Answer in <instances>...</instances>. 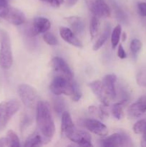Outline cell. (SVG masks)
<instances>
[{"label": "cell", "mask_w": 146, "mask_h": 147, "mask_svg": "<svg viewBox=\"0 0 146 147\" xmlns=\"http://www.w3.org/2000/svg\"><path fill=\"white\" fill-rule=\"evenodd\" d=\"M36 121L40 134L50 142L54 134L55 126L50 105L47 101L40 100L37 103L36 106Z\"/></svg>", "instance_id": "cell-1"}, {"label": "cell", "mask_w": 146, "mask_h": 147, "mask_svg": "<svg viewBox=\"0 0 146 147\" xmlns=\"http://www.w3.org/2000/svg\"><path fill=\"white\" fill-rule=\"evenodd\" d=\"M13 64V55L11 41L8 33L0 31V66L4 70H8Z\"/></svg>", "instance_id": "cell-2"}, {"label": "cell", "mask_w": 146, "mask_h": 147, "mask_svg": "<svg viewBox=\"0 0 146 147\" xmlns=\"http://www.w3.org/2000/svg\"><path fill=\"white\" fill-rule=\"evenodd\" d=\"M21 104L16 99H9L0 103V131L4 130L12 116L20 109Z\"/></svg>", "instance_id": "cell-3"}, {"label": "cell", "mask_w": 146, "mask_h": 147, "mask_svg": "<svg viewBox=\"0 0 146 147\" xmlns=\"http://www.w3.org/2000/svg\"><path fill=\"white\" fill-rule=\"evenodd\" d=\"M76 83L60 76H56L50 83V90L55 96L66 95L71 96L73 94Z\"/></svg>", "instance_id": "cell-4"}, {"label": "cell", "mask_w": 146, "mask_h": 147, "mask_svg": "<svg viewBox=\"0 0 146 147\" xmlns=\"http://www.w3.org/2000/svg\"><path fill=\"white\" fill-rule=\"evenodd\" d=\"M17 93L23 104L29 109L36 108L39 100L37 90L27 84H21L17 88Z\"/></svg>", "instance_id": "cell-5"}, {"label": "cell", "mask_w": 146, "mask_h": 147, "mask_svg": "<svg viewBox=\"0 0 146 147\" xmlns=\"http://www.w3.org/2000/svg\"><path fill=\"white\" fill-rule=\"evenodd\" d=\"M89 10L98 18H106L111 14V10L104 0H85Z\"/></svg>", "instance_id": "cell-6"}, {"label": "cell", "mask_w": 146, "mask_h": 147, "mask_svg": "<svg viewBox=\"0 0 146 147\" xmlns=\"http://www.w3.org/2000/svg\"><path fill=\"white\" fill-rule=\"evenodd\" d=\"M52 67L57 76H62L70 80H72L73 73L68 65L62 58L60 57H55L52 60Z\"/></svg>", "instance_id": "cell-7"}, {"label": "cell", "mask_w": 146, "mask_h": 147, "mask_svg": "<svg viewBox=\"0 0 146 147\" xmlns=\"http://www.w3.org/2000/svg\"><path fill=\"white\" fill-rule=\"evenodd\" d=\"M130 139L124 134L115 133L102 141V145L104 147H118L130 145Z\"/></svg>", "instance_id": "cell-8"}, {"label": "cell", "mask_w": 146, "mask_h": 147, "mask_svg": "<svg viewBox=\"0 0 146 147\" xmlns=\"http://www.w3.org/2000/svg\"><path fill=\"white\" fill-rule=\"evenodd\" d=\"M3 19L10 24L15 26L21 25L26 21V17L24 13L18 9H16L11 6H9L8 11Z\"/></svg>", "instance_id": "cell-9"}, {"label": "cell", "mask_w": 146, "mask_h": 147, "mask_svg": "<svg viewBox=\"0 0 146 147\" xmlns=\"http://www.w3.org/2000/svg\"><path fill=\"white\" fill-rule=\"evenodd\" d=\"M50 27L51 22L48 19L42 17H36L33 20L31 34L33 36L39 34H44L50 30Z\"/></svg>", "instance_id": "cell-10"}, {"label": "cell", "mask_w": 146, "mask_h": 147, "mask_svg": "<svg viewBox=\"0 0 146 147\" xmlns=\"http://www.w3.org/2000/svg\"><path fill=\"white\" fill-rule=\"evenodd\" d=\"M84 126L87 130L92 133L100 136H104L108 134V129L107 126L102 122L95 119H87L84 121Z\"/></svg>", "instance_id": "cell-11"}, {"label": "cell", "mask_w": 146, "mask_h": 147, "mask_svg": "<svg viewBox=\"0 0 146 147\" xmlns=\"http://www.w3.org/2000/svg\"><path fill=\"white\" fill-rule=\"evenodd\" d=\"M89 87L91 88L92 91L95 95L96 97L98 98V100L101 102L102 104L106 106H109L110 98L104 91L102 82H101L100 80H94V81L89 83Z\"/></svg>", "instance_id": "cell-12"}, {"label": "cell", "mask_w": 146, "mask_h": 147, "mask_svg": "<svg viewBox=\"0 0 146 147\" xmlns=\"http://www.w3.org/2000/svg\"><path fill=\"white\" fill-rule=\"evenodd\" d=\"M117 81V77L115 74H108L103 78L102 85L104 91L109 98L114 100L117 97V92L115 89V83Z\"/></svg>", "instance_id": "cell-13"}, {"label": "cell", "mask_w": 146, "mask_h": 147, "mask_svg": "<svg viewBox=\"0 0 146 147\" xmlns=\"http://www.w3.org/2000/svg\"><path fill=\"white\" fill-rule=\"evenodd\" d=\"M128 115L132 118H139L146 113V96L140 97L129 107Z\"/></svg>", "instance_id": "cell-14"}, {"label": "cell", "mask_w": 146, "mask_h": 147, "mask_svg": "<svg viewBox=\"0 0 146 147\" xmlns=\"http://www.w3.org/2000/svg\"><path fill=\"white\" fill-rule=\"evenodd\" d=\"M69 139L74 143L81 146H92L91 142V136L87 131L80 130H74Z\"/></svg>", "instance_id": "cell-15"}, {"label": "cell", "mask_w": 146, "mask_h": 147, "mask_svg": "<svg viewBox=\"0 0 146 147\" xmlns=\"http://www.w3.org/2000/svg\"><path fill=\"white\" fill-rule=\"evenodd\" d=\"M60 34L62 38L71 45L76 47L82 48L83 47L82 42L79 40L78 37L75 35V33L72 30L65 27H61L60 28Z\"/></svg>", "instance_id": "cell-16"}, {"label": "cell", "mask_w": 146, "mask_h": 147, "mask_svg": "<svg viewBox=\"0 0 146 147\" xmlns=\"http://www.w3.org/2000/svg\"><path fill=\"white\" fill-rule=\"evenodd\" d=\"M74 130H75V128H74L70 114L67 111L63 112L62 116V135L64 137L69 139V137L72 134Z\"/></svg>", "instance_id": "cell-17"}, {"label": "cell", "mask_w": 146, "mask_h": 147, "mask_svg": "<svg viewBox=\"0 0 146 147\" xmlns=\"http://www.w3.org/2000/svg\"><path fill=\"white\" fill-rule=\"evenodd\" d=\"M65 20L69 24V25L71 27L73 32H74L75 34L82 32L84 28V24L83 20L80 17L72 16V17H67V18H65Z\"/></svg>", "instance_id": "cell-18"}, {"label": "cell", "mask_w": 146, "mask_h": 147, "mask_svg": "<svg viewBox=\"0 0 146 147\" xmlns=\"http://www.w3.org/2000/svg\"><path fill=\"white\" fill-rule=\"evenodd\" d=\"M44 142H49L42 135L34 132L31 135H30L24 143V146L26 147H34V146H41L45 144Z\"/></svg>", "instance_id": "cell-19"}, {"label": "cell", "mask_w": 146, "mask_h": 147, "mask_svg": "<svg viewBox=\"0 0 146 147\" xmlns=\"http://www.w3.org/2000/svg\"><path fill=\"white\" fill-rule=\"evenodd\" d=\"M110 30H111L110 25V24H107L106 27H104V30H103V32L102 33L101 35L100 36V37L97 39L96 42L94 43V45H93V50L97 51V50H98L105 43V42L107 41V40L108 39L109 35H110Z\"/></svg>", "instance_id": "cell-20"}, {"label": "cell", "mask_w": 146, "mask_h": 147, "mask_svg": "<svg viewBox=\"0 0 146 147\" xmlns=\"http://www.w3.org/2000/svg\"><path fill=\"white\" fill-rule=\"evenodd\" d=\"M127 102V99H124L121 101L116 103L113 105L111 109L112 113L113 116L117 120H120L124 116V112H123V106L125 105V103Z\"/></svg>", "instance_id": "cell-21"}, {"label": "cell", "mask_w": 146, "mask_h": 147, "mask_svg": "<svg viewBox=\"0 0 146 147\" xmlns=\"http://www.w3.org/2000/svg\"><path fill=\"white\" fill-rule=\"evenodd\" d=\"M100 28V19L96 16H93L91 19L90 24V34L92 40L95 38L98 34Z\"/></svg>", "instance_id": "cell-22"}, {"label": "cell", "mask_w": 146, "mask_h": 147, "mask_svg": "<svg viewBox=\"0 0 146 147\" xmlns=\"http://www.w3.org/2000/svg\"><path fill=\"white\" fill-rule=\"evenodd\" d=\"M122 32V27L120 24H117L112 32L111 35V44L113 49H115L118 45L120 39V35Z\"/></svg>", "instance_id": "cell-23"}, {"label": "cell", "mask_w": 146, "mask_h": 147, "mask_svg": "<svg viewBox=\"0 0 146 147\" xmlns=\"http://www.w3.org/2000/svg\"><path fill=\"white\" fill-rule=\"evenodd\" d=\"M7 138L8 139L9 146L19 147L21 146L18 136L12 130H9L7 133Z\"/></svg>", "instance_id": "cell-24"}, {"label": "cell", "mask_w": 146, "mask_h": 147, "mask_svg": "<svg viewBox=\"0 0 146 147\" xmlns=\"http://www.w3.org/2000/svg\"><path fill=\"white\" fill-rule=\"evenodd\" d=\"M133 131L136 134H143L146 129V121L139 120L133 126Z\"/></svg>", "instance_id": "cell-25"}, {"label": "cell", "mask_w": 146, "mask_h": 147, "mask_svg": "<svg viewBox=\"0 0 146 147\" xmlns=\"http://www.w3.org/2000/svg\"><path fill=\"white\" fill-rule=\"evenodd\" d=\"M130 50L133 55H137L141 50L143 44L138 39H133L130 42Z\"/></svg>", "instance_id": "cell-26"}, {"label": "cell", "mask_w": 146, "mask_h": 147, "mask_svg": "<svg viewBox=\"0 0 146 147\" xmlns=\"http://www.w3.org/2000/svg\"><path fill=\"white\" fill-rule=\"evenodd\" d=\"M43 40L49 45H56L58 43L57 37L54 34H52L51 32H46L45 33H44Z\"/></svg>", "instance_id": "cell-27"}, {"label": "cell", "mask_w": 146, "mask_h": 147, "mask_svg": "<svg viewBox=\"0 0 146 147\" xmlns=\"http://www.w3.org/2000/svg\"><path fill=\"white\" fill-rule=\"evenodd\" d=\"M9 5L8 4V0H0V17L3 19L6 13L8 11Z\"/></svg>", "instance_id": "cell-28"}, {"label": "cell", "mask_w": 146, "mask_h": 147, "mask_svg": "<svg viewBox=\"0 0 146 147\" xmlns=\"http://www.w3.org/2000/svg\"><path fill=\"white\" fill-rule=\"evenodd\" d=\"M107 106H104L102 104V106H100L98 109V115L101 119H106L109 117L108 111L107 110Z\"/></svg>", "instance_id": "cell-29"}, {"label": "cell", "mask_w": 146, "mask_h": 147, "mask_svg": "<svg viewBox=\"0 0 146 147\" xmlns=\"http://www.w3.org/2000/svg\"><path fill=\"white\" fill-rule=\"evenodd\" d=\"M115 11L116 17H117L118 20H121L122 22H124L126 20V16L123 10L116 5H115Z\"/></svg>", "instance_id": "cell-30"}, {"label": "cell", "mask_w": 146, "mask_h": 147, "mask_svg": "<svg viewBox=\"0 0 146 147\" xmlns=\"http://www.w3.org/2000/svg\"><path fill=\"white\" fill-rule=\"evenodd\" d=\"M71 97H72V99L75 102H77L80 98H81L82 93H80V90H79L77 85H75V88H74V92H73V94L72 95Z\"/></svg>", "instance_id": "cell-31"}, {"label": "cell", "mask_w": 146, "mask_h": 147, "mask_svg": "<svg viewBox=\"0 0 146 147\" xmlns=\"http://www.w3.org/2000/svg\"><path fill=\"white\" fill-rule=\"evenodd\" d=\"M137 9L139 14L143 17H146V3L140 2L137 4Z\"/></svg>", "instance_id": "cell-32"}, {"label": "cell", "mask_w": 146, "mask_h": 147, "mask_svg": "<svg viewBox=\"0 0 146 147\" xmlns=\"http://www.w3.org/2000/svg\"><path fill=\"white\" fill-rule=\"evenodd\" d=\"M41 1H45V2L50 4L52 7H56V8L60 7V6L64 2V0H41Z\"/></svg>", "instance_id": "cell-33"}, {"label": "cell", "mask_w": 146, "mask_h": 147, "mask_svg": "<svg viewBox=\"0 0 146 147\" xmlns=\"http://www.w3.org/2000/svg\"><path fill=\"white\" fill-rule=\"evenodd\" d=\"M117 56H118L120 59H125L127 57L124 48H123L122 45H120L118 47V49H117Z\"/></svg>", "instance_id": "cell-34"}, {"label": "cell", "mask_w": 146, "mask_h": 147, "mask_svg": "<svg viewBox=\"0 0 146 147\" xmlns=\"http://www.w3.org/2000/svg\"><path fill=\"white\" fill-rule=\"evenodd\" d=\"M9 146L8 139L7 137L0 138V147Z\"/></svg>", "instance_id": "cell-35"}, {"label": "cell", "mask_w": 146, "mask_h": 147, "mask_svg": "<svg viewBox=\"0 0 146 147\" xmlns=\"http://www.w3.org/2000/svg\"><path fill=\"white\" fill-rule=\"evenodd\" d=\"M77 1L78 0H67V5L69 7H72V6H74Z\"/></svg>", "instance_id": "cell-36"}, {"label": "cell", "mask_w": 146, "mask_h": 147, "mask_svg": "<svg viewBox=\"0 0 146 147\" xmlns=\"http://www.w3.org/2000/svg\"><path fill=\"white\" fill-rule=\"evenodd\" d=\"M143 140L145 141V142H146V129H145V131L143 132Z\"/></svg>", "instance_id": "cell-37"}, {"label": "cell", "mask_w": 146, "mask_h": 147, "mask_svg": "<svg viewBox=\"0 0 146 147\" xmlns=\"http://www.w3.org/2000/svg\"><path fill=\"white\" fill-rule=\"evenodd\" d=\"M141 146H146V142H145V141L142 140Z\"/></svg>", "instance_id": "cell-38"}, {"label": "cell", "mask_w": 146, "mask_h": 147, "mask_svg": "<svg viewBox=\"0 0 146 147\" xmlns=\"http://www.w3.org/2000/svg\"><path fill=\"white\" fill-rule=\"evenodd\" d=\"M126 40V34L125 33H123V41H125Z\"/></svg>", "instance_id": "cell-39"}]
</instances>
